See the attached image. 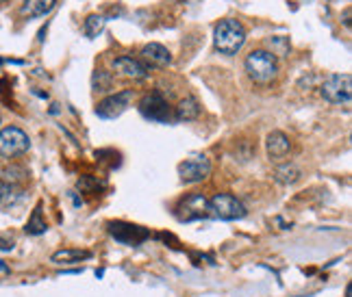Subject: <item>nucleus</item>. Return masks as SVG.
Segmentation results:
<instances>
[{
	"mask_svg": "<svg viewBox=\"0 0 352 297\" xmlns=\"http://www.w3.org/2000/svg\"><path fill=\"white\" fill-rule=\"evenodd\" d=\"M57 0H24L20 7V16L22 18H42L46 13H50L55 9Z\"/></svg>",
	"mask_w": 352,
	"mask_h": 297,
	"instance_id": "nucleus-13",
	"label": "nucleus"
},
{
	"mask_svg": "<svg viewBox=\"0 0 352 297\" xmlns=\"http://www.w3.org/2000/svg\"><path fill=\"white\" fill-rule=\"evenodd\" d=\"M89 256L91 254L87 250H59L50 256V261L55 265H72V263H80V261L89 259Z\"/></svg>",
	"mask_w": 352,
	"mask_h": 297,
	"instance_id": "nucleus-15",
	"label": "nucleus"
},
{
	"mask_svg": "<svg viewBox=\"0 0 352 297\" xmlns=\"http://www.w3.org/2000/svg\"><path fill=\"white\" fill-rule=\"evenodd\" d=\"M24 169L22 167H7V169H3V182H5V187H18L22 180H24Z\"/></svg>",
	"mask_w": 352,
	"mask_h": 297,
	"instance_id": "nucleus-19",
	"label": "nucleus"
},
{
	"mask_svg": "<svg viewBox=\"0 0 352 297\" xmlns=\"http://www.w3.org/2000/svg\"><path fill=\"white\" fill-rule=\"evenodd\" d=\"M142 59L148 63V65H155V67H166L172 63V55H170V50L166 46H161V44H146L142 48Z\"/></svg>",
	"mask_w": 352,
	"mask_h": 297,
	"instance_id": "nucleus-12",
	"label": "nucleus"
},
{
	"mask_svg": "<svg viewBox=\"0 0 352 297\" xmlns=\"http://www.w3.org/2000/svg\"><path fill=\"white\" fill-rule=\"evenodd\" d=\"M31 147V139L22 128L18 126H7L0 130V156L13 158L20 156Z\"/></svg>",
	"mask_w": 352,
	"mask_h": 297,
	"instance_id": "nucleus-5",
	"label": "nucleus"
},
{
	"mask_svg": "<svg viewBox=\"0 0 352 297\" xmlns=\"http://www.w3.org/2000/svg\"><path fill=\"white\" fill-rule=\"evenodd\" d=\"M207 215L213 219L235 222V219L246 217V206H243L241 202L231 193H215L207 202Z\"/></svg>",
	"mask_w": 352,
	"mask_h": 297,
	"instance_id": "nucleus-3",
	"label": "nucleus"
},
{
	"mask_svg": "<svg viewBox=\"0 0 352 297\" xmlns=\"http://www.w3.org/2000/svg\"><path fill=\"white\" fill-rule=\"evenodd\" d=\"M322 98L331 104L348 106L352 100V78L350 74H331L320 87Z\"/></svg>",
	"mask_w": 352,
	"mask_h": 297,
	"instance_id": "nucleus-4",
	"label": "nucleus"
},
{
	"mask_svg": "<svg viewBox=\"0 0 352 297\" xmlns=\"http://www.w3.org/2000/svg\"><path fill=\"white\" fill-rule=\"evenodd\" d=\"M243 67L256 85H270L278 76V61L267 50H252L243 61Z\"/></svg>",
	"mask_w": 352,
	"mask_h": 297,
	"instance_id": "nucleus-2",
	"label": "nucleus"
},
{
	"mask_svg": "<svg viewBox=\"0 0 352 297\" xmlns=\"http://www.w3.org/2000/svg\"><path fill=\"white\" fill-rule=\"evenodd\" d=\"M274 178H276V182H280V185H294L298 178H300V169H298L296 165H292V163L280 165V167H276V171H274Z\"/></svg>",
	"mask_w": 352,
	"mask_h": 297,
	"instance_id": "nucleus-16",
	"label": "nucleus"
},
{
	"mask_svg": "<svg viewBox=\"0 0 352 297\" xmlns=\"http://www.w3.org/2000/svg\"><path fill=\"white\" fill-rule=\"evenodd\" d=\"M3 3H7V0H0V5H3Z\"/></svg>",
	"mask_w": 352,
	"mask_h": 297,
	"instance_id": "nucleus-21",
	"label": "nucleus"
},
{
	"mask_svg": "<svg viewBox=\"0 0 352 297\" xmlns=\"http://www.w3.org/2000/svg\"><path fill=\"white\" fill-rule=\"evenodd\" d=\"M207 198L202 193H192L187 195L181 206H179V219L181 222H194V219H202V217H209L207 215Z\"/></svg>",
	"mask_w": 352,
	"mask_h": 297,
	"instance_id": "nucleus-9",
	"label": "nucleus"
},
{
	"mask_svg": "<svg viewBox=\"0 0 352 297\" xmlns=\"http://www.w3.org/2000/svg\"><path fill=\"white\" fill-rule=\"evenodd\" d=\"M267 52L270 55H274V57H285L289 55V39L287 37H283V35H274V37H270L267 39Z\"/></svg>",
	"mask_w": 352,
	"mask_h": 297,
	"instance_id": "nucleus-17",
	"label": "nucleus"
},
{
	"mask_svg": "<svg viewBox=\"0 0 352 297\" xmlns=\"http://www.w3.org/2000/svg\"><path fill=\"white\" fill-rule=\"evenodd\" d=\"M265 150H267V156L270 158H274V161H280V158H285L292 150V141L285 132H280V130H272L265 137Z\"/></svg>",
	"mask_w": 352,
	"mask_h": 297,
	"instance_id": "nucleus-11",
	"label": "nucleus"
},
{
	"mask_svg": "<svg viewBox=\"0 0 352 297\" xmlns=\"http://www.w3.org/2000/svg\"><path fill=\"white\" fill-rule=\"evenodd\" d=\"M104 29V18L102 16H89L87 20H85V35L91 39V37H98V33Z\"/></svg>",
	"mask_w": 352,
	"mask_h": 297,
	"instance_id": "nucleus-20",
	"label": "nucleus"
},
{
	"mask_svg": "<svg viewBox=\"0 0 352 297\" xmlns=\"http://www.w3.org/2000/svg\"><path fill=\"white\" fill-rule=\"evenodd\" d=\"M243 44H246V29H243V24L239 20L226 18V20H220L218 24H215L213 46L220 55L233 57L243 48Z\"/></svg>",
	"mask_w": 352,
	"mask_h": 297,
	"instance_id": "nucleus-1",
	"label": "nucleus"
},
{
	"mask_svg": "<svg viewBox=\"0 0 352 297\" xmlns=\"http://www.w3.org/2000/svg\"><path fill=\"white\" fill-rule=\"evenodd\" d=\"M113 70L124 76V78H133V80H144L148 78V65L140 59L133 57H118L113 61Z\"/></svg>",
	"mask_w": 352,
	"mask_h": 297,
	"instance_id": "nucleus-10",
	"label": "nucleus"
},
{
	"mask_svg": "<svg viewBox=\"0 0 352 297\" xmlns=\"http://www.w3.org/2000/svg\"><path fill=\"white\" fill-rule=\"evenodd\" d=\"M140 109H142L144 117H148V119H155V121H170L172 119L170 104L164 96H161V91L148 93V96L142 100Z\"/></svg>",
	"mask_w": 352,
	"mask_h": 297,
	"instance_id": "nucleus-8",
	"label": "nucleus"
},
{
	"mask_svg": "<svg viewBox=\"0 0 352 297\" xmlns=\"http://www.w3.org/2000/svg\"><path fill=\"white\" fill-rule=\"evenodd\" d=\"M200 115V104L194 96H187L183 98L179 104H176V109H174V117L179 119V121H192Z\"/></svg>",
	"mask_w": 352,
	"mask_h": 297,
	"instance_id": "nucleus-14",
	"label": "nucleus"
},
{
	"mask_svg": "<svg viewBox=\"0 0 352 297\" xmlns=\"http://www.w3.org/2000/svg\"><path fill=\"white\" fill-rule=\"evenodd\" d=\"M211 174V161L205 154H192L179 165V176L185 185L202 182Z\"/></svg>",
	"mask_w": 352,
	"mask_h": 297,
	"instance_id": "nucleus-6",
	"label": "nucleus"
},
{
	"mask_svg": "<svg viewBox=\"0 0 352 297\" xmlns=\"http://www.w3.org/2000/svg\"><path fill=\"white\" fill-rule=\"evenodd\" d=\"M133 102V91L124 89V91H118L113 96L104 98L98 106H96V115L102 119H116L124 113Z\"/></svg>",
	"mask_w": 352,
	"mask_h": 297,
	"instance_id": "nucleus-7",
	"label": "nucleus"
},
{
	"mask_svg": "<svg viewBox=\"0 0 352 297\" xmlns=\"http://www.w3.org/2000/svg\"><path fill=\"white\" fill-rule=\"evenodd\" d=\"M24 230L26 233H29V235H44L46 233V222L42 219V209H35L33 211V215H31V219L29 222H26V228H24Z\"/></svg>",
	"mask_w": 352,
	"mask_h": 297,
	"instance_id": "nucleus-18",
	"label": "nucleus"
}]
</instances>
